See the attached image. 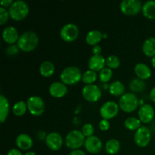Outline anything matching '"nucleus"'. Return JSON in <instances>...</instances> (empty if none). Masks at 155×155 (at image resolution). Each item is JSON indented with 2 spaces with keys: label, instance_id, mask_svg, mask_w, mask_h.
Returning <instances> with one entry per match:
<instances>
[{
  "label": "nucleus",
  "instance_id": "1",
  "mask_svg": "<svg viewBox=\"0 0 155 155\" xmlns=\"http://www.w3.org/2000/svg\"><path fill=\"white\" fill-rule=\"evenodd\" d=\"M38 43H39V38L37 34L34 32L27 31L23 33L19 36L17 45L21 51L30 52L36 48Z\"/></svg>",
  "mask_w": 155,
  "mask_h": 155
},
{
  "label": "nucleus",
  "instance_id": "2",
  "mask_svg": "<svg viewBox=\"0 0 155 155\" xmlns=\"http://www.w3.org/2000/svg\"><path fill=\"white\" fill-rule=\"evenodd\" d=\"M29 11L30 8L27 3L22 0L14 1L13 4L9 7L8 9L10 18L17 21L24 20L28 15Z\"/></svg>",
  "mask_w": 155,
  "mask_h": 155
},
{
  "label": "nucleus",
  "instance_id": "3",
  "mask_svg": "<svg viewBox=\"0 0 155 155\" xmlns=\"http://www.w3.org/2000/svg\"><path fill=\"white\" fill-rule=\"evenodd\" d=\"M81 71L76 66H70L64 68L61 73V80L65 85H75L82 80Z\"/></svg>",
  "mask_w": 155,
  "mask_h": 155
},
{
  "label": "nucleus",
  "instance_id": "4",
  "mask_svg": "<svg viewBox=\"0 0 155 155\" xmlns=\"http://www.w3.org/2000/svg\"><path fill=\"white\" fill-rule=\"evenodd\" d=\"M118 104L123 111L132 113L138 108L139 101L133 92H127L120 97Z\"/></svg>",
  "mask_w": 155,
  "mask_h": 155
},
{
  "label": "nucleus",
  "instance_id": "5",
  "mask_svg": "<svg viewBox=\"0 0 155 155\" xmlns=\"http://www.w3.org/2000/svg\"><path fill=\"white\" fill-rule=\"evenodd\" d=\"M85 136L82 131L77 130H71L67 134L65 137V145L68 148L73 150H77L84 145Z\"/></svg>",
  "mask_w": 155,
  "mask_h": 155
},
{
  "label": "nucleus",
  "instance_id": "6",
  "mask_svg": "<svg viewBox=\"0 0 155 155\" xmlns=\"http://www.w3.org/2000/svg\"><path fill=\"white\" fill-rule=\"evenodd\" d=\"M27 105L29 112L33 116H41L45 110V103L43 99L37 95L30 96L27 99Z\"/></svg>",
  "mask_w": 155,
  "mask_h": 155
},
{
  "label": "nucleus",
  "instance_id": "7",
  "mask_svg": "<svg viewBox=\"0 0 155 155\" xmlns=\"http://www.w3.org/2000/svg\"><path fill=\"white\" fill-rule=\"evenodd\" d=\"M119 104L113 101H108L104 103L100 108V115L102 119L109 120L113 119L117 115L119 112Z\"/></svg>",
  "mask_w": 155,
  "mask_h": 155
},
{
  "label": "nucleus",
  "instance_id": "8",
  "mask_svg": "<svg viewBox=\"0 0 155 155\" xmlns=\"http://www.w3.org/2000/svg\"><path fill=\"white\" fill-rule=\"evenodd\" d=\"M151 139V132L146 127H141L134 134V142L139 147H146Z\"/></svg>",
  "mask_w": 155,
  "mask_h": 155
},
{
  "label": "nucleus",
  "instance_id": "9",
  "mask_svg": "<svg viewBox=\"0 0 155 155\" xmlns=\"http://www.w3.org/2000/svg\"><path fill=\"white\" fill-rule=\"evenodd\" d=\"M79 28L76 24L69 23L64 26L60 32V36L64 41L71 42L76 40L79 36Z\"/></svg>",
  "mask_w": 155,
  "mask_h": 155
},
{
  "label": "nucleus",
  "instance_id": "10",
  "mask_svg": "<svg viewBox=\"0 0 155 155\" xmlns=\"http://www.w3.org/2000/svg\"><path fill=\"white\" fill-rule=\"evenodd\" d=\"M120 8L124 15H135L140 12L142 5L139 0H124L120 2Z\"/></svg>",
  "mask_w": 155,
  "mask_h": 155
},
{
  "label": "nucleus",
  "instance_id": "11",
  "mask_svg": "<svg viewBox=\"0 0 155 155\" xmlns=\"http://www.w3.org/2000/svg\"><path fill=\"white\" fill-rule=\"evenodd\" d=\"M101 91L97 85H86L83 88L82 95L83 97L89 102H96L101 98Z\"/></svg>",
  "mask_w": 155,
  "mask_h": 155
},
{
  "label": "nucleus",
  "instance_id": "12",
  "mask_svg": "<svg viewBox=\"0 0 155 155\" xmlns=\"http://www.w3.org/2000/svg\"><path fill=\"white\" fill-rule=\"evenodd\" d=\"M46 146L51 151H58L62 148L64 140L60 133L57 132H51L45 136Z\"/></svg>",
  "mask_w": 155,
  "mask_h": 155
},
{
  "label": "nucleus",
  "instance_id": "13",
  "mask_svg": "<svg viewBox=\"0 0 155 155\" xmlns=\"http://www.w3.org/2000/svg\"><path fill=\"white\" fill-rule=\"evenodd\" d=\"M139 119L143 124H149L154 120L155 111L152 105L149 104H144L139 107Z\"/></svg>",
  "mask_w": 155,
  "mask_h": 155
},
{
  "label": "nucleus",
  "instance_id": "14",
  "mask_svg": "<svg viewBox=\"0 0 155 155\" xmlns=\"http://www.w3.org/2000/svg\"><path fill=\"white\" fill-rule=\"evenodd\" d=\"M86 151L91 154H98L102 149V142L98 137L95 136L86 138L84 144Z\"/></svg>",
  "mask_w": 155,
  "mask_h": 155
},
{
  "label": "nucleus",
  "instance_id": "15",
  "mask_svg": "<svg viewBox=\"0 0 155 155\" xmlns=\"http://www.w3.org/2000/svg\"><path fill=\"white\" fill-rule=\"evenodd\" d=\"M48 92L50 95L54 98H60L68 93V87L67 85L62 82H54L49 86Z\"/></svg>",
  "mask_w": 155,
  "mask_h": 155
},
{
  "label": "nucleus",
  "instance_id": "16",
  "mask_svg": "<svg viewBox=\"0 0 155 155\" xmlns=\"http://www.w3.org/2000/svg\"><path fill=\"white\" fill-rule=\"evenodd\" d=\"M19 36L18 30L12 26L5 27L2 31L3 40L9 45H14L15 42H18Z\"/></svg>",
  "mask_w": 155,
  "mask_h": 155
},
{
  "label": "nucleus",
  "instance_id": "17",
  "mask_svg": "<svg viewBox=\"0 0 155 155\" xmlns=\"http://www.w3.org/2000/svg\"><path fill=\"white\" fill-rule=\"evenodd\" d=\"M15 143L17 147L23 151H28L33 145L32 138L26 133H21L18 135L15 139Z\"/></svg>",
  "mask_w": 155,
  "mask_h": 155
},
{
  "label": "nucleus",
  "instance_id": "18",
  "mask_svg": "<svg viewBox=\"0 0 155 155\" xmlns=\"http://www.w3.org/2000/svg\"><path fill=\"white\" fill-rule=\"evenodd\" d=\"M88 65H89V70H92L95 72H98V71L100 72L101 70L104 69V66L106 65V59L101 54H98V55L93 54L89 58Z\"/></svg>",
  "mask_w": 155,
  "mask_h": 155
},
{
  "label": "nucleus",
  "instance_id": "19",
  "mask_svg": "<svg viewBox=\"0 0 155 155\" xmlns=\"http://www.w3.org/2000/svg\"><path fill=\"white\" fill-rule=\"evenodd\" d=\"M134 71L138 78L142 80H148L151 77V70L144 63H138L135 66Z\"/></svg>",
  "mask_w": 155,
  "mask_h": 155
},
{
  "label": "nucleus",
  "instance_id": "20",
  "mask_svg": "<svg viewBox=\"0 0 155 155\" xmlns=\"http://www.w3.org/2000/svg\"><path fill=\"white\" fill-rule=\"evenodd\" d=\"M10 111L8 100L3 95H0V122L2 124L6 120Z\"/></svg>",
  "mask_w": 155,
  "mask_h": 155
},
{
  "label": "nucleus",
  "instance_id": "21",
  "mask_svg": "<svg viewBox=\"0 0 155 155\" xmlns=\"http://www.w3.org/2000/svg\"><path fill=\"white\" fill-rule=\"evenodd\" d=\"M142 13L149 20H155V1L149 0L142 5Z\"/></svg>",
  "mask_w": 155,
  "mask_h": 155
},
{
  "label": "nucleus",
  "instance_id": "22",
  "mask_svg": "<svg viewBox=\"0 0 155 155\" xmlns=\"http://www.w3.org/2000/svg\"><path fill=\"white\" fill-rule=\"evenodd\" d=\"M142 51L148 57L155 56V37L151 36L145 39L142 45Z\"/></svg>",
  "mask_w": 155,
  "mask_h": 155
},
{
  "label": "nucleus",
  "instance_id": "23",
  "mask_svg": "<svg viewBox=\"0 0 155 155\" xmlns=\"http://www.w3.org/2000/svg\"><path fill=\"white\" fill-rule=\"evenodd\" d=\"M55 67L50 61H44L39 66V73L44 77H49L54 74Z\"/></svg>",
  "mask_w": 155,
  "mask_h": 155
},
{
  "label": "nucleus",
  "instance_id": "24",
  "mask_svg": "<svg viewBox=\"0 0 155 155\" xmlns=\"http://www.w3.org/2000/svg\"><path fill=\"white\" fill-rule=\"evenodd\" d=\"M103 38V34L99 30H93L89 31L86 34V42L90 45H98V42H101Z\"/></svg>",
  "mask_w": 155,
  "mask_h": 155
},
{
  "label": "nucleus",
  "instance_id": "25",
  "mask_svg": "<svg viewBox=\"0 0 155 155\" xmlns=\"http://www.w3.org/2000/svg\"><path fill=\"white\" fill-rule=\"evenodd\" d=\"M120 149V143L117 139H110L106 142L105 151L108 154L114 155L117 154Z\"/></svg>",
  "mask_w": 155,
  "mask_h": 155
},
{
  "label": "nucleus",
  "instance_id": "26",
  "mask_svg": "<svg viewBox=\"0 0 155 155\" xmlns=\"http://www.w3.org/2000/svg\"><path fill=\"white\" fill-rule=\"evenodd\" d=\"M109 92L114 96H122L125 94V86L120 81H114L109 86Z\"/></svg>",
  "mask_w": 155,
  "mask_h": 155
},
{
  "label": "nucleus",
  "instance_id": "27",
  "mask_svg": "<svg viewBox=\"0 0 155 155\" xmlns=\"http://www.w3.org/2000/svg\"><path fill=\"white\" fill-rule=\"evenodd\" d=\"M130 90L133 91V92H142L145 90L146 85L144 80H141L139 78H134L130 82L129 84Z\"/></svg>",
  "mask_w": 155,
  "mask_h": 155
},
{
  "label": "nucleus",
  "instance_id": "28",
  "mask_svg": "<svg viewBox=\"0 0 155 155\" xmlns=\"http://www.w3.org/2000/svg\"><path fill=\"white\" fill-rule=\"evenodd\" d=\"M124 125L127 130L130 131H135V130L136 131L142 127V122L139 118L130 117L124 121Z\"/></svg>",
  "mask_w": 155,
  "mask_h": 155
},
{
  "label": "nucleus",
  "instance_id": "29",
  "mask_svg": "<svg viewBox=\"0 0 155 155\" xmlns=\"http://www.w3.org/2000/svg\"><path fill=\"white\" fill-rule=\"evenodd\" d=\"M27 102H24V101H17L12 107V112L17 117H22L27 112Z\"/></svg>",
  "mask_w": 155,
  "mask_h": 155
},
{
  "label": "nucleus",
  "instance_id": "30",
  "mask_svg": "<svg viewBox=\"0 0 155 155\" xmlns=\"http://www.w3.org/2000/svg\"><path fill=\"white\" fill-rule=\"evenodd\" d=\"M97 80V73L92 70H88L82 76V81L86 85L93 84Z\"/></svg>",
  "mask_w": 155,
  "mask_h": 155
},
{
  "label": "nucleus",
  "instance_id": "31",
  "mask_svg": "<svg viewBox=\"0 0 155 155\" xmlns=\"http://www.w3.org/2000/svg\"><path fill=\"white\" fill-rule=\"evenodd\" d=\"M113 77V71L108 68H104L99 72V80L102 83H107L111 80Z\"/></svg>",
  "mask_w": 155,
  "mask_h": 155
},
{
  "label": "nucleus",
  "instance_id": "32",
  "mask_svg": "<svg viewBox=\"0 0 155 155\" xmlns=\"http://www.w3.org/2000/svg\"><path fill=\"white\" fill-rule=\"evenodd\" d=\"M106 65L110 69H117L120 65V61L119 58L115 55H110L106 58Z\"/></svg>",
  "mask_w": 155,
  "mask_h": 155
},
{
  "label": "nucleus",
  "instance_id": "33",
  "mask_svg": "<svg viewBox=\"0 0 155 155\" xmlns=\"http://www.w3.org/2000/svg\"><path fill=\"white\" fill-rule=\"evenodd\" d=\"M94 132H95V130H94L93 126L91 124H86L83 126L82 133L85 137L89 138L90 136H92L94 134Z\"/></svg>",
  "mask_w": 155,
  "mask_h": 155
},
{
  "label": "nucleus",
  "instance_id": "34",
  "mask_svg": "<svg viewBox=\"0 0 155 155\" xmlns=\"http://www.w3.org/2000/svg\"><path fill=\"white\" fill-rule=\"evenodd\" d=\"M10 17L9 15V12L5 8L0 7V24L3 25V24H5L8 21V18Z\"/></svg>",
  "mask_w": 155,
  "mask_h": 155
},
{
  "label": "nucleus",
  "instance_id": "35",
  "mask_svg": "<svg viewBox=\"0 0 155 155\" xmlns=\"http://www.w3.org/2000/svg\"><path fill=\"white\" fill-rule=\"evenodd\" d=\"M20 48H18V45H10L9 46H8L6 48V54H8V56H15L18 53L19 51Z\"/></svg>",
  "mask_w": 155,
  "mask_h": 155
},
{
  "label": "nucleus",
  "instance_id": "36",
  "mask_svg": "<svg viewBox=\"0 0 155 155\" xmlns=\"http://www.w3.org/2000/svg\"><path fill=\"white\" fill-rule=\"evenodd\" d=\"M98 127L101 131H107L110 128V122L107 120L102 119L100 120L99 124H98Z\"/></svg>",
  "mask_w": 155,
  "mask_h": 155
},
{
  "label": "nucleus",
  "instance_id": "37",
  "mask_svg": "<svg viewBox=\"0 0 155 155\" xmlns=\"http://www.w3.org/2000/svg\"><path fill=\"white\" fill-rule=\"evenodd\" d=\"M13 0H2V1L0 2V4H1L2 7L7 8L10 7V6L13 4Z\"/></svg>",
  "mask_w": 155,
  "mask_h": 155
},
{
  "label": "nucleus",
  "instance_id": "38",
  "mask_svg": "<svg viewBox=\"0 0 155 155\" xmlns=\"http://www.w3.org/2000/svg\"><path fill=\"white\" fill-rule=\"evenodd\" d=\"M101 47L100 45H94L93 48H92V53L95 55H98V54H101Z\"/></svg>",
  "mask_w": 155,
  "mask_h": 155
},
{
  "label": "nucleus",
  "instance_id": "39",
  "mask_svg": "<svg viewBox=\"0 0 155 155\" xmlns=\"http://www.w3.org/2000/svg\"><path fill=\"white\" fill-rule=\"evenodd\" d=\"M7 155H23L21 151L17 148H12L8 151Z\"/></svg>",
  "mask_w": 155,
  "mask_h": 155
},
{
  "label": "nucleus",
  "instance_id": "40",
  "mask_svg": "<svg viewBox=\"0 0 155 155\" xmlns=\"http://www.w3.org/2000/svg\"><path fill=\"white\" fill-rule=\"evenodd\" d=\"M69 155H86V153L84 151H83L82 150L77 149V150H73Z\"/></svg>",
  "mask_w": 155,
  "mask_h": 155
},
{
  "label": "nucleus",
  "instance_id": "41",
  "mask_svg": "<svg viewBox=\"0 0 155 155\" xmlns=\"http://www.w3.org/2000/svg\"><path fill=\"white\" fill-rule=\"evenodd\" d=\"M150 98L151 99V101L155 103V86L150 92Z\"/></svg>",
  "mask_w": 155,
  "mask_h": 155
},
{
  "label": "nucleus",
  "instance_id": "42",
  "mask_svg": "<svg viewBox=\"0 0 155 155\" xmlns=\"http://www.w3.org/2000/svg\"><path fill=\"white\" fill-rule=\"evenodd\" d=\"M151 65H152V67L154 68H155V56H154L153 58H151Z\"/></svg>",
  "mask_w": 155,
  "mask_h": 155
},
{
  "label": "nucleus",
  "instance_id": "43",
  "mask_svg": "<svg viewBox=\"0 0 155 155\" xmlns=\"http://www.w3.org/2000/svg\"><path fill=\"white\" fill-rule=\"evenodd\" d=\"M24 155H36V154L34 151H27L26 154H24Z\"/></svg>",
  "mask_w": 155,
  "mask_h": 155
}]
</instances>
